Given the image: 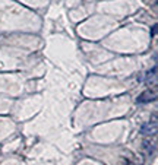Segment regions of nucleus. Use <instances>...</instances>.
Returning a JSON list of instances; mask_svg holds the SVG:
<instances>
[{
    "label": "nucleus",
    "instance_id": "obj_1",
    "mask_svg": "<svg viewBox=\"0 0 158 165\" xmlns=\"http://www.w3.org/2000/svg\"><path fill=\"white\" fill-rule=\"evenodd\" d=\"M154 99H155V92H152L151 89H147V91H144V92L138 96L136 102H138V104H147V102L154 101Z\"/></svg>",
    "mask_w": 158,
    "mask_h": 165
},
{
    "label": "nucleus",
    "instance_id": "obj_2",
    "mask_svg": "<svg viewBox=\"0 0 158 165\" xmlns=\"http://www.w3.org/2000/svg\"><path fill=\"white\" fill-rule=\"evenodd\" d=\"M157 133V123L154 121V123H147L144 124L142 127H141V134H145V136H154Z\"/></svg>",
    "mask_w": 158,
    "mask_h": 165
},
{
    "label": "nucleus",
    "instance_id": "obj_3",
    "mask_svg": "<svg viewBox=\"0 0 158 165\" xmlns=\"http://www.w3.org/2000/svg\"><path fill=\"white\" fill-rule=\"evenodd\" d=\"M142 148L147 151V154H151V152L154 151V145H152V142H151V140H148V139L142 142Z\"/></svg>",
    "mask_w": 158,
    "mask_h": 165
},
{
    "label": "nucleus",
    "instance_id": "obj_4",
    "mask_svg": "<svg viewBox=\"0 0 158 165\" xmlns=\"http://www.w3.org/2000/svg\"><path fill=\"white\" fill-rule=\"evenodd\" d=\"M155 32H157V25H154V26H152V37L155 35Z\"/></svg>",
    "mask_w": 158,
    "mask_h": 165
}]
</instances>
